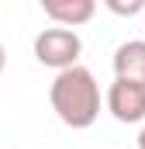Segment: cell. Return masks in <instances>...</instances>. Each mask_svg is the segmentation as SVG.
I'll return each instance as SVG.
<instances>
[{
    "label": "cell",
    "mask_w": 145,
    "mask_h": 149,
    "mask_svg": "<svg viewBox=\"0 0 145 149\" xmlns=\"http://www.w3.org/2000/svg\"><path fill=\"white\" fill-rule=\"evenodd\" d=\"M45 17L55 21V28H79L97 14L93 0H41Z\"/></svg>",
    "instance_id": "cell-4"
},
{
    "label": "cell",
    "mask_w": 145,
    "mask_h": 149,
    "mask_svg": "<svg viewBox=\"0 0 145 149\" xmlns=\"http://www.w3.org/2000/svg\"><path fill=\"white\" fill-rule=\"evenodd\" d=\"M3 66H7V52H3V45H0V73H3Z\"/></svg>",
    "instance_id": "cell-7"
},
{
    "label": "cell",
    "mask_w": 145,
    "mask_h": 149,
    "mask_svg": "<svg viewBox=\"0 0 145 149\" xmlns=\"http://www.w3.org/2000/svg\"><path fill=\"white\" fill-rule=\"evenodd\" d=\"M79 52H83V42L72 28H45L35 35V59L41 66L59 70V73L76 66Z\"/></svg>",
    "instance_id": "cell-2"
},
{
    "label": "cell",
    "mask_w": 145,
    "mask_h": 149,
    "mask_svg": "<svg viewBox=\"0 0 145 149\" xmlns=\"http://www.w3.org/2000/svg\"><path fill=\"white\" fill-rule=\"evenodd\" d=\"M114 80H131L145 87V42L131 38L114 49Z\"/></svg>",
    "instance_id": "cell-5"
},
{
    "label": "cell",
    "mask_w": 145,
    "mask_h": 149,
    "mask_svg": "<svg viewBox=\"0 0 145 149\" xmlns=\"http://www.w3.org/2000/svg\"><path fill=\"white\" fill-rule=\"evenodd\" d=\"M138 149H145V128L138 132Z\"/></svg>",
    "instance_id": "cell-8"
},
{
    "label": "cell",
    "mask_w": 145,
    "mask_h": 149,
    "mask_svg": "<svg viewBox=\"0 0 145 149\" xmlns=\"http://www.w3.org/2000/svg\"><path fill=\"white\" fill-rule=\"evenodd\" d=\"M107 111L121 125H138L145 121V87L131 80H114L107 90Z\"/></svg>",
    "instance_id": "cell-3"
},
{
    "label": "cell",
    "mask_w": 145,
    "mask_h": 149,
    "mask_svg": "<svg viewBox=\"0 0 145 149\" xmlns=\"http://www.w3.org/2000/svg\"><path fill=\"white\" fill-rule=\"evenodd\" d=\"M48 101L52 111L59 114L62 125L69 128H90L100 118V83L86 66H69L62 73H55L48 87Z\"/></svg>",
    "instance_id": "cell-1"
},
{
    "label": "cell",
    "mask_w": 145,
    "mask_h": 149,
    "mask_svg": "<svg viewBox=\"0 0 145 149\" xmlns=\"http://www.w3.org/2000/svg\"><path fill=\"white\" fill-rule=\"evenodd\" d=\"M107 10L131 17V14H142V10H145V0H128V3H121V0H107Z\"/></svg>",
    "instance_id": "cell-6"
}]
</instances>
